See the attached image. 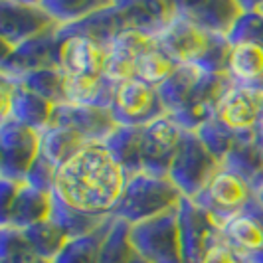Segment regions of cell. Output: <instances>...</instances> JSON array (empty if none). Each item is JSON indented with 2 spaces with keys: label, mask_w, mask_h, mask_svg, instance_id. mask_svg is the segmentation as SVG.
Listing matches in <instances>:
<instances>
[{
  "label": "cell",
  "mask_w": 263,
  "mask_h": 263,
  "mask_svg": "<svg viewBox=\"0 0 263 263\" xmlns=\"http://www.w3.org/2000/svg\"><path fill=\"white\" fill-rule=\"evenodd\" d=\"M125 188V174L103 145H89L58 171L53 194L71 208L107 218Z\"/></svg>",
  "instance_id": "6da1fadb"
},
{
  "label": "cell",
  "mask_w": 263,
  "mask_h": 263,
  "mask_svg": "<svg viewBox=\"0 0 263 263\" xmlns=\"http://www.w3.org/2000/svg\"><path fill=\"white\" fill-rule=\"evenodd\" d=\"M176 16V2L164 0H119L109 2L105 8L91 16L67 24L58 30L60 38L81 36L105 48L129 32H141L145 36H158Z\"/></svg>",
  "instance_id": "7a4b0ae2"
},
{
  "label": "cell",
  "mask_w": 263,
  "mask_h": 263,
  "mask_svg": "<svg viewBox=\"0 0 263 263\" xmlns=\"http://www.w3.org/2000/svg\"><path fill=\"white\" fill-rule=\"evenodd\" d=\"M158 44L178 66L196 67L206 73H228L230 42L226 36L194 26L178 10L168 26L157 36Z\"/></svg>",
  "instance_id": "3957f363"
},
{
  "label": "cell",
  "mask_w": 263,
  "mask_h": 263,
  "mask_svg": "<svg viewBox=\"0 0 263 263\" xmlns=\"http://www.w3.org/2000/svg\"><path fill=\"white\" fill-rule=\"evenodd\" d=\"M182 192L168 176L141 172L125 180V188L113 208V218L139 224L178 208Z\"/></svg>",
  "instance_id": "277c9868"
},
{
  "label": "cell",
  "mask_w": 263,
  "mask_h": 263,
  "mask_svg": "<svg viewBox=\"0 0 263 263\" xmlns=\"http://www.w3.org/2000/svg\"><path fill=\"white\" fill-rule=\"evenodd\" d=\"M135 251L148 263H184L178 228V208L131 226Z\"/></svg>",
  "instance_id": "5b68a950"
},
{
  "label": "cell",
  "mask_w": 263,
  "mask_h": 263,
  "mask_svg": "<svg viewBox=\"0 0 263 263\" xmlns=\"http://www.w3.org/2000/svg\"><path fill=\"white\" fill-rule=\"evenodd\" d=\"M255 198L257 192L253 190V186L243 176L222 164V168L214 174V178L194 198V202L202 210L208 212L222 228L228 220L246 210Z\"/></svg>",
  "instance_id": "8992f818"
},
{
  "label": "cell",
  "mask_w": 263,
  "mask_h": 263,
  "mask_svg": "<svg viewBox=\"0 0 263 263\" xmlns=\"http://www.w3.org/2000/svg\"><path fill=\"white\" fill-rule=\"evenodd\" d=\"M60 24L52 18L40 0H0V44L2 53L10 52L28 40L58 30ZM0 53V55H2Z\"/></svg>",
  "instance_id": "52a82bcc"
},
{
  "label": "cell",
  "mask_w": 263,
  "mask_h": 263,
  "mask_svg": "<svg viewBox=\"0 0 263 263\" xmlns=\"http://www.w3.org/2000/svg\"><path fill=\"white\" fill-rule=\"evenodd\" d=\"M220 168L222 162L206 148L196 133H186L172 160L168 178L182 192V196L194 200Z\"/></svg>",
  "instance_id": "ba28073f"
},
{
  "label": "cell",
  "mask_w": 263,
  "mask_h": 263,
  "mask_svg": "<svg viewBox=\"0 0 263 263\" xmlns=\"http://www.w3.org/2000/svg\"><path fill=\"white\" fill-rule=\"evenodd\" d=\"M234 87V81L228 73H202L194 87L188 91L180 105L172 109L171 115L184 131L196 133L204 123H208L224 95Z\"/></svg>",
  "instance_id": "9c48e42d"
},
{
  "label": "cell",
  "mask_w": 263,
  "mask_h": 263,
  "mask_svg": "<svg viewBox=\"0 0 263 263\" xmlns=\"http://www.w3.org/2000/svg\"><path fill=\"white\" fill-rule=\"evenodd\" d=\"M0 178L24 182L32 164L40 157V131L14 119L0 123Z\"/></svg>",
  "instance_id": "30bf717a"
},
{
  "label": "cell",
  "mask_w": 263,
  "mask_h": 263,
  "mask_svg": "<svg viewBox=\"0 0 263 263\" xmlns=\"http://www.w3.org/2000/svg\"><path fill=\"white\" fill-rule=\"evenodd\" d=\"M184 131L171 115H162L141 127V158H143V172L168 176L172 160L176 157Z\"/></svg>",
  "instance_id": "8fae6325"
},
{
  "label": "cell",
  "mask_w": 263,
  "mask_h": 263,
  "mask_svg": "<svg viewBox=\"0 0 263 263\" xmlns=\"http://www.w3.org/2000/svg\"><path fill=\"white\" fill-rule=\"evenodd\" d=\"M111 113L121 127H145L155 119L168 115L157 87L141 79H131L119 85Z\"/></svg>",
  "instance_id": "7c38bea8"
},
{
  "label": "cell",
  "mask_w": 263,
  "mask_h": 263,
  "mask_svg": "<svg viewBox=\"0 0 263 263\" xmlns=\"http://www.w3.org/2000/svg\"><path fill=\"white\" fill-rule=\"evenodd\" d=\"M263 115V89L234 85L224 95L212 121L234 137H246L259 131Z\"/></svg>",
  "instance_id": "4fadbf2b"
},
{
  "label": "cell",
  "mask_w": 263,
  "mask_h": 263,
  "mask_svg": "<svg viewBox=\"0 0 263 263\" xmlns=\"http://www.w3.org/2000/svg\"><path fill=\"white\" fill-rule=\"evenodd\" d=\"M178 228L184 263H202L214 241L222 237L220 224L190 198H182L178 204Z\"/></svg>",
  "instance_id": "5bb4252c"
},
{
  "label": "cell",
  "mask_w": 263,
  "mask_h": 263,
  "mask_svg": "<svg viewBox=\"0 0 263 263\" xmlns=\"http://www.w3.org/2000/svg\"><path fill=\"white\" fill-rule=\"evenodd\" d=\"M60 30V28H58ZM58 30H50L28 40L10 52L0 55V76L18 79L38 69L60 67V40Z\"/></svg>",
  "instance_id": "9a60e30c"
},
{
  "label": "cell",
  "mask_w": 263,
  "mask_h": 263,
  "mask_svg": "<svg viewBox=\"0 0 263 263\" xmlns=\"http://www.w3.org/2000/svg\"><path fill=\"white\" fill-rule=\"evenodd\" d=\"M222 236L248 263H263V204L255 198L222 226Z\"/></svg>",
  "instance_id": "2e32d148"
},
{
  "label": "cell",
  "mask_w": 263,
  "mask_h": 263,
  "mask_svg": "<svg viewBox=\"0 0 263 263\" xmlns=\"http://www.w3.org/2000/svg\"><path fill=\"white\" fill-rule=\"evenodd\" d=\"M50 125L66 127L69 131H76L91 145H101L107 137L117 129V123L113 119L111 109L83 107L73 105V103L55 105Z\"/></svg>",
  "instance_id": "e0dca14e"
},
{
  "label": "cell",
  "mask_w": 263,
  "mask_h": 263,
  "mask_svg": "<svg viewBox=\"0 0 263 263\" xmlns=\"http://www.w3.org/2000/svg\"><path fill=\"white\" fill-rule=\"evenodd\" d=\"M176 10L194 26L228 38L239 16L243 14V6L237 0H202L176 2Z\"/></svg>",
  "instance_id": "ac0fdd59"
},
{
  "label": "cell",
  "mask_w": 263,
  "mask_h": 263,
  "mask_svg": "<svg viewBox=\"0 0 263 263\" xmlns=\"http://www.w3.org/2000/svg\"><path fill=\"white\" fill-rule=\"evenodd\" d=\"M60 67L66 76H103L109 48L81 36L60 38Z\"/></svg>",
  "instance_id": "d6986e66"
},
{
  "label": "cell",
  "mask_w": 263,
  "mask_h": 263,
  "mask_svg": "<svg viewBox=\"0 0 263 263\" xmlns=\"http://www.w3.org/2000/svg\"><path fill=\"white\" fill-rule=\"evenodd\" d=\"M52 194L40 192L26 182H20L10 208L0 214V228L26 230L30 226L50 220Z\"/></svg>",
  "instance_id": "ffe728a7"
},
{
  "label": "cell",
  "mask_w": 263,
  "mask_h": 263,
  "mask_svg": "<svg viewBox=\"0 0 263 263\" xmlns=\"http://www.w3.org/2000/svg\"><path fill=\"white\" fill-rule=\"evenodd\" d=\"M155 36H145L141 32H129L119 36L109 48L105 76L117 85L137 79V62L146 46L153 42Z\"/></svg>",
  "instance_id": "44dd1931"
},
{
  "label": "cell",
  "mask_w": 263,
  "mask_h": 263,
  "mask_svg": "<svg viewBox=\"0 0 263 263\" xmlns=\"http://www.w3.org/2000/svg\"><path fill=\"white\" fill-rule=\"evenodd\" d=\"M239 176H243L253 190L259 194L263 188V133L261 129L253 135L239 137L228 157L222 162Z\"/></svg>",
  "instance_id": "7402d4cb"
},
{
  "label": "cell",
  "mask_w": 263,
  "mask_h": 263,
  "mask_svg": "<svg viewBox=\"0 0 263 263\" xmlns=\"http://www.w3.org/2000/svg\"><path fill=\"white\" fill-rule=\"evenodd\" d=\"M117 83L103 76H67V101L73 105L111 109Z\"/></svg>",
  "instance_id": "603a6c76"
},
{
  "label": "cell",
  "mask_w": 263,
  "mask_h": 263,
  "mask_svg": "<svg viewBox=\"0 0 263 263\" xmlns=\"http://www.w3.org/2000/svg\"><path fill=\"white\" fill-rule=\"evenodd\" d=\"M113 157L125 180L135 174L143 172V158H141V127H121L107 137L101 143Z\"/></svg>",
  "instance_id": "cb8c5ba5"
},
{
  "label": "cell",
  "mask_w": 263,
  "mask_h": 263,
  "mask_svg": "<svg viewBox=\"0 0 263 263\" xmlns=\"http://www.w3.org/2000/svg\"><path fill=\"white\" fill-rule=\"evenodd\" d=\"M228 76L234 85L263 89V48L255 44H230Z\"/></svg>",
  "instance_id": "d4e9b609"
},
{
  "label": "cell",
  "mask_w": 263,
  "mask_h": 263,
  "mask_svg": "<svg viewBox=\"0 0 263 263\" xmlns=\"http://www.w3.org/2000/svg\"><path fill=\"white\" fill-rule=\"evenodd\" d=\"M53 109L55 105L50 103L48 99L40 97L38 93L30 91L20 83H14L10 119L42 133L52 123Z\"/></svg>",
  "instance_id": "484cf974"
},
{
  "label": "cell",
  "mask_w": 263,
  "mask_h": 263,
  "mask_svg": "<svg viewBox=\"0 0 263 263\" xmlns=\"http://www.w3.org/2000/svg\"><path fill=\"white\" fill-rule=\"evenodd\" d=\"M91 143H87L81 135L69 131L66 127L50 125L40 133V153L52 162L53 166L62 168L73 157H78L83 148Z\"/></svg>",
  "instance_id": "4316f807"
},
{
  "label": "cell",
  "mask_w": 263,
  "mask_h": 263,
  "mask_svg": "<svg viewBox=\"0 0 263 263\" xmlns=\"http://www.w3.org/2000/svg\"><path fill=\"white\" fill-rule=\"evenodd\" d=\"M107 218L83 214V212L76 210L69 204H66L58 194H52V214H50V220L66 234L67 239H76V237H83L87 236V234H91V232H95L99 226L105 222Z\"/></svg>",
  "instance_id": "83f0119b"
},
{
  "label": "cell",
  "mask_w": 263,
  "mask_h": 263,
  "mask_svg": "<svg viewBox=\"0 0 263 263\" xmlns=\"http://www.w3.org/2000/svg\"><path fill=\"white\" fill-rule=\"evenodd\" d=\"M6 78V76H4ZM10 79V78H8ZM14 83L24 85L30 91L38 93L40 97L48 99L53 105H62L67 101V76L62 67H50V69H38L26 73L22 78L12 79Z\"/></svg>",
  "instance_id": "f1b7e54d"
},
{
  "label": "cell",
  "mask_w": 263,
  "mask_h": 263,
  "mask_svg": "<svg viewBox=\"0 0 263 263\" xmlns=\"http://www.w3.org/2000/svg\"><path fill=\"white\" fill-rule=\"evenodd\" d=\"M111 224H113V216H109L105 222L91 234L69 239L64 246V250L52 259V263H99L101 243L109 234Z\"/></svg>",
  "instance_id": "f546056e"
},
{
  "label": "cell",
  "mask_w": 263,
  "mask_h": 263,
  "mask_svg": "<svg viewBox=\"0 0 263 263\" xmlns=\"http://www.w3.org/2000/svg\"><path fill=\"white\" fill-rule=\"evenodd\" d=\"M176 69H178V64L164 52V48L158 44L157 36H155L137 62V79L158 89Z\"/></svg>",
  "instance_id": "4dcf8cb0"
},
{
  "label": "cell",
  "mask_w": 263,
  "mask_h": 263,
  "mask_svg": "<svg viewBox=\"0 0 263 263\" xmlns=\"http://www.w3.org/2000/svg\"><path fill=\"white\" fill-rule=\"evenodd\" d=\"M131 226L125 220L113 218L111 230L99 251V263H131L137 255L131 241Z\"/></svg>",
  "instance_id": "1f68e13d"
},
{
  "label": "cell",
  "mask_w": 263,
  "mask_h": 263,
  "mask_svg": "<svg viewBox=\"0 0 263 263\" xmlns=\"http://www.w3.org/2000/svg\"><path fill=\"white\" fill-rule=\"evenodd\" d=\"M0 263H52L42 257L20 230L0 228Z\"/></svg>",
  "instance_id": "d6a6232c"
},
{
  "label": "cell",
  "mask_w": 263,
  "mask_h": 263,
  "mask_svg": "<svg viewBox=\"0 0 263 263\" xmlns=\"http://www.w3.org/2000/svg\"><path fill=\"white\" fill-rule=\"evenodd\" d=\"M40 2L62 28L105 8L111 0H40Z\"/></svg>",
  "instance_id": "836d02e7"
},
{
  "label": "cell",
  "mask_w": 263,
  "mask_h": 263,
  "mask_svg": "<svg viewBox=\"0 0 263 263\" xmlns=\"http://www.w3.org/2000/svg\"><path fill=\"white\" fill-rule=\"evenodd\" d=\"M24 237L34 246V250L38 251L42 257H46L48 261H52L53 257L64 250L67 239L66 234L53 224L52 220H46V222H40L26 228V230H20Z\"/></svg>",
  "instance_id": "e575fe53"
},
{
  "label": "cell",
  "mask_w": 263,
  "mask_h": 263,
  "mask_svg": "<svg viewBox=\"0 0 263 263\" xmlns=\"http://www.w3.org/2000/svg\"><path fill=\"white\" fill-rule=\"evenodd\" d=\"M243 14L239 16L234 30L230 32V44H255L263 48V14L251 8L248 2H241Z\"/></svg>",
  "instance_id": "d590c367"
},
{
  "label": "cell",
  "mask_w": 263,
  "mask_h": 263,
  "mask_svg": "<svg viewBox=\"0 0 263 263\" xmlns=\"http://www.w3.org/2000/svg\"><path fill=\"white\" fill-rule=\"evenodd\" d=\"M196 135L200 137V141L206 145V148H208L220 162H224V158L228 157V153L232 151L234 143L239 139V137H234V135H230L228 131H224V129H222L216 121H212V119L198 129Z\"/></svg>",
  "instance_id": "8d00e7d4"
},
{
  "label": "cell",
  "mask_w": 263,
  "mask_h": 263,
  "mask_svg": "<svg viewBox=\"0 0 263 263\" xmlns=\"http://www.w3.org/2000/svg\"><path fill=\"white\" fill-rule=\"evenodd\" d=\"M58 166H53L48 158L40 153V157L36 158V162L32 164V168L26 176V184H30L32 188H36L40 192L46 194H53L55 190V180H58Z\"/></svg>",
  "instance_id": "74e56055"
},
{
  "label": "cell",
  "mask_w": 263,
  "mask_h": 263,
  "mask_svg": "<svg viewBox=\"0 0 263 263\" xmlns=\"http://www.w3.org/2000/svg\"><path fill=\"white\" fill-rule=\"evenodd\" d=\"M202 263H248V261H246V259L226 241L224 236H222L220 239L214 241V246H212L210 250H208V253L204 255Z\"/></svg>",
  "instance_id": "f35d334b"
},
{
  "label": "cell",
  "mask_w": 263,
  "mask_h": 263,
  "mask_svg": "<svg viewBox=\"0 0 263 263\" xmlns=\"http://www.w3.org/2000/svg\"><path fill=\"white\" fill-rule=\"evenodd\" d=\"M251 8H255L257 12H261L263 14V0H255V2H248Z\"/></svg>",
  "instance_id": "ab89813d"
},
{
  "label": "cell",
  "mask_w": 263,
  "mask_h": 263,
  "mask_svg": "<svg viewBox=\"0 0 263 263\" xmlns=\"http://www.w3.org/2000/svg\"><path fill=\"white\" fill-rule=\"evenodd\" d=\"M131 263H148V261H146L145 257H141V255H139V253H137V255H135V259H133Z\"/></svg>",
  "instance_id": "60d3db41"
},
{
  "label": "cell",
  "mask_w": 263,
  "mask_h": 263,
  "mask_svg": "<svg viewBox=\"0 0 263 263\" xmlns=\"http://www.w3.org/2000/svg\"><path fill=\"white\" fill-rule=\"evenodd\" d=\"M257 200H259V202H261V204H263V188H261V190H259V194H257Z\"/></svg>",
  "instance_id": "b9f144b4"
},
{
  "label": "cell",
  "mask_w": 263,
  "mask_h": 263,
  "mask_svg": "<svg viewBox=\"0 0 263 263\" xmlns=\"http://www.w3.org/2000/svg\"><path fill=\"white\" fill-rule=\"evenodd\" d=\"M259 129H261V133H263V115H261V127H259Z\"/></svg>",
  "instance_id": "7bdbcfd3"
}]
</instances>
